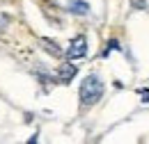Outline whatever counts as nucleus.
I'll return each instance as SVG.
<instances>
[{"instance_id":"obj_7","label":"nucleus","mask_w":149,"mask_h":144,"mask_svg":"<svg viewBox=\"0 0 149 144\" xmlns=\"http://www.w3.org/2000/svg\"><path fill=\"white\" fill-rule=\"evenodd\" d=\"M135 7H147L149 9V0H135Z\"/></svg>"},{"instance_id":"obj_5","label":"nucleus","mask_w":149,"mask_h":144,"mask_svg":"<svg viewBox=\"0 0 149 144\" xmlns=\"http://www.w3.org/2000/svg\"><path fill=\"white\" fill-rule=\"evenodd\" d=\"M41 48H44V51H48L53 57H62V53H64V51L57 46V41H53V39H46V37L41 39Z\"/></svg>"},{"instance_id":"obj_2","label":"nucleus","mask_w":149,"mask_h":144,"mask_svg":"<svg viewBox=\"0 0 149 144\" xmlns=\"http://www.w3.org/2000/svg\"><path fill=\"white\" fill-rule=\"evenodd\" d=\"M87 55V39L83 35H78L71 39V44H69V48H67V57L69 60H83Z\"/></svg>"},{"instance_id":"obj_8","label":"nucleus","mask_w":149,"mask_h":144,"mask_svg":"<svg viewBox=\"0 0 149 144\" xmlns=\"http://www.w3.org/2000/svg\"><path fill=\"white\" fill-rule=\"evenodd\" d=\"M2 23H7V16H0V25H2Z\"/></svg>"},{"instance_id":"obj_6","label":"nucleus","mask_w":149,"mask_h":144,"mask_svg":"<svg viewBox=\"0 0 149 144\" xmlns=\"http://www.w3.org/2000/svg\"><path fill=\"white\" fill-rule=\"evenodd\" d=\"M140 96H142L145 103H149V89H140Z\"/></svg>"},{"instance_id":"obj_1","label":"nucleus","mask_w":149,"mask_h":144,"mask_svg":"<svg viewBox=\"0 0 149 144\" xmlns=\"http://www.w3.org/2000/svg\"><path fill=\"white\" fill-rule=\"evenodd\" d=\"M78 96H80V105L83 108H92L101 101L103 96V82L99 75H87L83 82H80V89H78Z\"/></svg>"},{"instance_id":"obj_4","label":"nucleus","mask_w":149,"mask_h":144,"mask_svg":"<svg viewBox=\"0 0 149 144\" xmlns=\"http://www.w3.org/2000/svg\"><path fill=\"white\" fill-rule=\"evenodd\" d=\"M67 9L76 14V16H87L90 14V5L85 2V0H71L69 5H67Z\"/></svg>"},{"instance_id":"obj_3","label":"nucleus","mask_w":149,"mask_h":144,"mask_svg":"<svg viewBox=\"0 0 149 144\" xmlns=\"http://www.w3.org/2000/svg\"><path fill=\"white\" fill-rule=\"evenodd\" d=\"M76 71H78V69H76V64H69V62H67V64H62V66H60V71H57L60 82H64V85H67V82H71V80H74V75H76Z\"/></svg>"}]
</instances>
